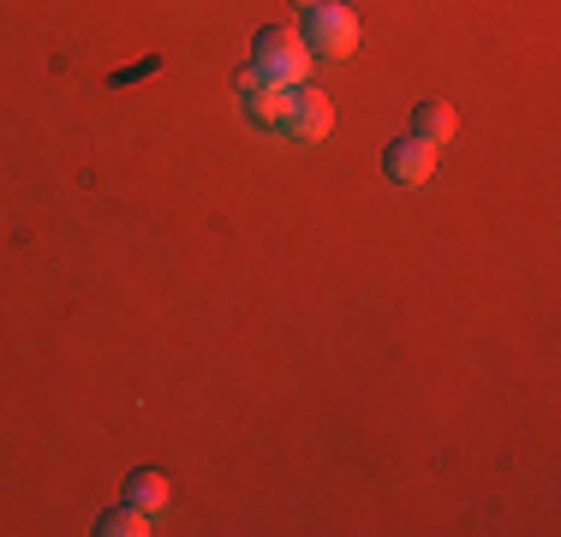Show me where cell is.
<instances>
[{"label": "cell", "instance_id": "cell-6", "mask_svg": "<svg viewBox=\"0 0 561 537\" xmlns=\"http://www.w3.org/2000/svg\"><path fill=\"white\" fill-rule=\"evenodd\" d=\"M454 126H460V114L443 102V96H431V102H419L412 107V138H424L431 150H443V144H454Z\"/></svg>", "mask_w": 561, "mask_h": 537}, {"label": "cell", "instance_id": "cell-1", "mask_svg": "<svg viewBox=\"0 0 561 537\" xmlns=\"http://www.w3.org/2000/svg\"><path fill=\"white\" fill-rule=\"evenodd\" d=\"M245 66L263 78V84H287L293 90V84L311 78V48H305V36L293 31V24H263Z\"/></svg>", "mask_w": 561, "mask_h": 537}, {"label": "cell", "instance_id": "cell-8", "mask_svg": "<svg viewBox=\"0 0 561 537\" xmlns=\"http://www.w3.org/2000/svg\"><path fill=\"white\" fill-rule=\"evenodd\" d=\"M168 495H173V490H168V478L156 472V466H144V472H131V478H126V502L150 507V514H162Z\"/></svg>", "mask_w": 561, "mask_h": 537}, {"label": "cell", "instance_id": "cell-5", "mask_svg": "<svg viewBox=\"0 0 561 537\" xmlns=\"http://www.w3.org/2000/svg\"><path fill=\"white\" fill-rule=\"evenodd\" d=\"M382 173H389L394 185H431V173H436V150L424 138H394L389 150H382Z\"/></svg>", "mask_w": 561, "mask_h": 537}, {"label": "cell", "instance_id": "cell-9", "mask_svg": "<svg viewBox=\"0 0 561 537\" xmlns=\"http://www.w3.org/2000/svg\"><path fill=\"white\" fill-rule=\"evenodd\" d=\"M293 7H299V12H311V7H317V0H293Z\"/></svg>", "mask_w": 561, "mask_h": 537}, {"label": "cell", "instance_id": "cell-4", "mask_svg": "<svg viewBox=\"0 0 561 537\" xmlns=\"http://www.w3.org/2000/svg\"><path fill=\"white\" fill-rule=\"evenodd\" d=\"M329 126H335V107H329L323 90H311V84H299L293 90V107H287V144H323L329 138Z\"/></svg>", "mask_w": 561, "mask_h": 537}, {"label": "cell", "instance_id": "cell-7", "mask_svg": "<svg viewBox=\"0 0 561 537\" xmlns=\"http://www.w3.org/2000/svg\"><path fill=\"white\" fill-rule=\"evenodd\" d=\"M150 507L126 502V507H108V514L96 519V537H150Z\"/></svg>", "mask_w": 561, "mask_h": 537}, {"label": "cell", "instance_id": "cell-2", "mask_svg": "<svg viewBox=\"0 0 561 537\" xmlns=\"http://www.w3.org/2000/svg\"><path fill=\"white\" fill-rule=\"evenodd\" d=\"M299 36H305V48H311V54H329V60H346V54L358 48V12L346 7V0H317V7L305 12Z\"/></svg>", "mask_w": 561, "mask_h": 537}, {"label": "cell", "instance_id": "cell-3", "mask_svg": "<svg viewBox=\"0 0 561 537\" xmlns=\"http://www.w3.org/2000/svg\"><path fill=\"white\" fill-rule=\"evenodd\" d=\"M233 90H239V102H245V114H251V126H263V132H280L287 126V107H293V90L299 84H263L251 66H239L233 72Z\"/></svg>", "mask_w": 561, "mask_h": 537}]
</instances>
